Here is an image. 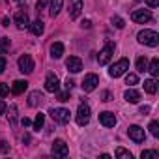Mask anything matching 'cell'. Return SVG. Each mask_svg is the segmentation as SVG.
Here are the masks:
<instances>
[{
	"label": "cell",
	"mask_w": 159,
	"mask_h": 159,
	"mask_svg": "<svg viewBox=\"0 0 159 159\" xmlns=\"http://www.w3.org/2000/svg\"><path fill=\"white\" fill-rule=\"evenodd\" d=\"M137 39H139V43H144L148 47H157L159 45V36H157L155 30H140Z\"/></svg>",
	"instance_id": "6da1fadb"
},
{
	"label": "cell",
	"mask_w": 159,
	"mask_h": 159,
	"mask_svg": "<svg viewBox=\"0 0 159 159\" xmlns=\"http://www.w3.org/2000/svg\"><path fill=\"white\" fill-rule=\"evenodd\" d=\"M127 69H129V60H127V58H122V60H118L114 66H111L109 75H111L112 79H118V77L125 75V73H127Z\"/></svg>",
	"instance_id": "7a4b0ae2"
},
{
	"label": "cell",
	"mask_w": 159,
	"mask_h": 159,
	"mask_svg": "<svg viewBox=\"0 0 159 159\" xmlns=\"http://www.w3.org/2000/svg\"><path fill=\"white\" fill-rule=\"evenodd\" d=\"M112 54H114V43H112V41H107L105 47H103V49L99 51V54H98V62H99V66L109 64L111 58H112Z\"/></svg>",
	"instance_id": "3957f363"
},
{
	"label": "cell",
	"mask_w": 159,
	"mask_h": 159,
	"mask_svg": "<svg viewBox=\"0 0 159 159\" xmlns=\"http://www.w3.org/2000/svg\"><path fill=\"white\" fill-rule=\"evenodd\" d=\"M49 114H51V118H52L54 122H58V124H67L69 118H71V116H69V111H67V109H62V107L51 109Z\"/></svg>",
	"instance_id": "277c9868"
},
{
	"label": "cell",
	"mask_w": 159,
	"mask_h": 159,
	"mask_svg": "<svg viewBox=\"0 0 159 159\" xmlns=\"http://www.w3.org/2000/svg\"><path fill=\"white\" fill-rule=\"evenodd\" d=\"M98 84H99V77L96 73H88L81 86H83V92H94L98 88Z\"/></svg>",
	"instance_id": "5b68a950"
},
{
	"label": "cell",
	"mask_w": 159,
	"mask_h": 159,
	"mask_svg": "<svg viewBox=\"0 0 159 159\" xmlns=\"http://www.w3.org/2000/svg\"><path fill=\"white\" fill-rule=\"evenodd\" d=\"M17 66H19V71L21 73H32L34 71V58L30 56V54H23L21 58H19V62H17Z\"/></svg>",
	"instance_id": "8992f818"
},
{
	"label": "cell",
	"mask_w": 159,
	"mask_h": 159,
	"mask_svg": "<svg viewBox=\"0 0 159 159\" xmlns=\"http://www.w3.org/2000/svg\"><path fill=\"white\" fill-rule=\"evenodd\" d=\"M127 135H129V139H131L133 142H137V144L144 142V139H146V133H144V129H142L140 125H129V127H127Z\"/></svg>",
	"instance_id": "52a82bcc"
},
{
	"label": "cell",
	"mask_w": 159,
	"mask_h": 159,
	"mask_svg": "<svg viewBox=\"0 0 159 159\" xmlns=\"http://www.w3.org/2000/svg\"><path fill=\"white\" fill-rule=\"evenodd\" d=\"M90 114H92V112H90V107H88V105H84V103L79 105V109H77V124L81 125V127L86 125V124L90 122Z\"/></svg>",
	"instance_id": "ba28073f"
},
{
	"label": "cell",
	"mask_w": 159,
	"mask_h": 159,
	"mask_svg": "<svg viewBox=\"0 0 159 159\" xmlns=\"http://www.w3.org/2000/svg\"><path fill=\"white\" fill-rule=\"evenodd\" d=\"M51 152H52V155H54V157H66V155L69 153V150H67V144H66L62 139H56V140L52 142V148H51Z\"/></svg>",
	"instance_id": "9c48e42d"
},
{
	"label": "cell",
	"mask_w": 159,
	"mask_h": 159,
	"mask_svg": "<svg viewBox=\"0 0 159 159\" xmlns=\"http://www.w3.org/2000/svg\"><path fill=\"white\" fill-rule=\"evenodd\" d=\"M45 90L51 92V94H56L60 90V81H58V77L54 73H49L47 79H45Z\"/></svg>",
	"instance_id": "30bf717a"
},
{
	"label": "cell",
	"mask_w": 159,
	"mask_h": 159,
	"mask_svg": "<svg viewBox=\"0 0 159 159\" xmlns=\"http://www.w3.org/2000/svg\"><path fill=\"white\" fill-rule=\"evenodd\" d=\"M131 19L135 23H139V25H144V23H150L152 21V13L148 10H135L131 13Z\"/></svg>",
	"instance_id": "8fae6325"
},
{
	"label": "cell",
	"mask_w": 159,
	"mask_h": 159,
	"mask_svg": "<svg viewBox=\"0 0 159 159\" xmlns=\"http://www.w3.org/2000/svg\"><path fill=\"white\" fill-rule=\"evenodd\" d=\"M66 67H67V71H71V73H79L83 69V60L79 58V56H69L67 60H66Z\"/></svg>",
	"instance_id": "7c38bea8"
},
{
	"label": "cell",
	"mask_w": 159,
	"mask_h": 159,
	"mask_svg": "<svg viewBox=\"0 0 159 159\" xmlns=\"http://www.w3.org/2000/svg\"><path fill=\"white\" fill-rule=\"evenodd\" d=\"M13 23H15V26H17L19 30L30 28V19H28V15H26L25 11H17V13H15V19H13Z\"/></svg>",
	"instance_id": "4fadbf2b"
},
{
	"label": "cell",
	"mask_w": 159,
	"mask_h": 159,
	"mask_svg": "<svg viewBox=\"0 0 159 159\" xmlns=\"http://www.w3.org/2000/svg\"><path fill=\"white\" fill-rule=\"evenodd\" d=\"M99 124L105 125V127H114V125H116V116H114V112H109V111L101 112V114H99Z\"/></svg>",
	"instance_id": "5bb4252c"
},
{
	"label": "cell",
	"mask_w": 159,
	"mask_h": 159,
	"mask_svg": "<svg viewBox=\"0 0 159 159\" xmlns=\"http://www.w3.org/2000/svg\"><path fill=\"white\" fill-rule=\"evenodd\" d=\"M83 11V0H69V19H77Z\"/></svg>",
	"instance_id": "9a60e30c"
},
{
	"label": "cell",
	"mask_w": 159,
	"mask_h": 159,
	"mask_svg": "<svg viewBox=\"0 0 159 159\" xmlns=\"http://www.w3.org/2000/svg\"><path fill=\"white\" fill-rule=\"evenodd\" d=\"M62 6H64V0H49V15L52 19L58 17V13L62 11Z\"/></svg>",
	"instance_id": "2e32d148"
},
{
	"label": "cell",
	"mask_w": 159,
	"mask_h": 159,
	"mask_svg": "<svg viewBox=\"0 0 159 159\" xmlns=\"http://www.w3.org/2000/svg\"><path fill=\"white\" fill-rule=\"evenodd\" d=\"M26 88H28V83H26V81H21V79H19V81H15V83L11 84V92H13L15 96L25 94V92H26Z\"/></svg>",
	"instance_id": "e0dca14e"
},
{
	"label": "cell",
	"mask_w": 159,
	"mask_h": 159,
	"mask_svg": "<svg viewBox=\"0 0 159 159\" xmlns=\"http://www.w3.org/2000/svg\"><path fill=\"white\" fill-rule=\"evenodd\" d=\"M124 98H125L127 103H139L140 101V92H137L135 88H127L125 94H124Z\"/></svg>",
	"instance_id": "ac0fdd59"
},
{
	"label": "cell",
	"mask_w": 159,
	"mask_h": 159,
	"mask_svg": "<svg viewBox=\"0 0 159 159\" xmlns=\"http://www.w3.org/2000/svg\"><path fill=\"white\" fill-rule=\"evenodd\" d=\"M41 101H43V94H41L39 90H34V92L28 94V105H30V107H38Z\"/></svg>",
	"instance_id": "d6986e66"
},
{
	"label": "cell",
	"mask_w": 159,
	"mask_h": 159,
	"mask_svg": "<svg viewBox=\"0 0 159 159\" xmlns=\"http://www.w3.org/2000/svg\"><path fill=\"white\" fill-rule=\"evenodd\" d=\"M62 54H64V43H60V41L52 43L51 45V56L54 60H58V58H62Z\"/></svg>",
	"instance_id": "ffe728a7"
},
{
	"label": "cell",
	"mask_w": 159,
	"mask_h": 159,
	"mask_svg": "<svg viewBox=\"0 0 159 159\" xmlns=\"http://www.w3.org/2000/svg\"><path fill=\"white\" fill-rule=\"evenodd\" d=\"M30 30H32V34H34V36H41V34L45 32V25H43V21H41V19H38V21L30 23Z\"/></svg>",
	"instance_id": "44dd1931"
},
{
	"label": "cell",
	"mask_w": 159,
	"mask_h": 159,
	"mask_svg": "<svg viewBox=\"0 0 159 159\" xmlns=\"http://www.w3.org/2000/svg\"><path fill=\"white\" fill-rule=\"evenodd\" d=\"M144 90L148 94H152V96L157 92V81H155V79H148V81H144Z\"/></svg>",
	"instance_id": "7402d4cb"
},
{
	"label": "cell",
	"mask_w": 159,
	"mask_h": 159,
	"mask_svg": "<svg viewBox=\"0 0 159 159\" xmlns=\"http://www.w3.org/2000/svg\"><path fill=\"white\" fill-rule=\"evenodd\" d=\"M148 71H150L153 77H157V75H159V58H153V60L150 62V66H148Z\"/></svg>",
	"instance_id": "603a6c76"
},
{
	"label": "cell",
	"mask_w": 159,
	"mask_h": 159,
	"mask_svg": "<svg viewBox=\"0 0 159 159\" xmlns=\"http://www.w3.org/2000/svg\"><path fill=\"white\" fill-rule=\"evenodd\" d=\"M10 45H11L10 38H2V39H0V54H6L10 51Z\"/></svg>",
	"instance_id": "cb8c5ba5"
},
{
	"label": "cell",
	"mask_w": 159,
	"mask_h": 159,
	"mask_svg": "<svg viewBox=\"0 0 159 159\" xmlns=\"http://www.w3.org/2000/svg\"><path fill=\"white\" fill-rule=\"evenodd\" d=\"M137 69L142 71V73L148 69V60H146V56H139V58H137Z\"/></svg>",
	"instance_id": "d4e9b609"
},
{
	"label": "cell",
	"mask_w": 159,
	"mask_h": 159,
	"mask_svg": "<svg viewBox=\"0 0 159 159\" xmlns=\"http://www.w3.org/2000/svg\"><path fill=\"white\" fill-rule=\"evenodd\" d=\"M43 124H45V114H41V112H39V114L36 116V120H34V129H36V131H39V129L43 127Z\"/></svg>",
	"instance_id": "484cf974"
},
{
	"label": "cell",
	"mask_w": 159,
	"mask_h": 159,
	"mask_svg": "<svg viewBox=\"0 0 159 159\" xmlns=\"http://www.w3.org/2000/svg\"><path fill=\"white\" fill-rule=\"evenodd\" d=\"M116 157H118V159H133L131 152H127V150H124V148H116Z\"/></svg>",
	"instance_id": "4316f807"
},
{
	"label": "cell",
	"mask_w": 159,
	"mask_h": 159,
	"mask_svg": "<svg viewBox=\"0 0 159 159\" xmlns=\"http://www.w3.org/2000/svg\"><path fill=\"white\" fill-rule=\"evenodd\" d=\"M137 83H139V77H137L135 73H127V75H125V84L133 86V84H137Z\"/></svg>",
	"instance_id": "83f0119b"
},
{
	"label": "cell",
	"mask_w": 159,
	"mask_h": 159,
	"mask_svg": "<svg viewBox=\"0 0 159 159\" xmlns=\"http://www.w3.org/2000/svg\"><path fill=\"white\" fill-rule=\"evenodd\" d=\"M140 157H142V159H157L159 153H157V152H152V150H144V152L140 153Z\"/></svg>",
	"instance_id": "f1b7e54d"
},
{
	"label": "cell",
	"mask_w": 159,
	"mask_h": 159,
	"mask_svg": "<svg viewBox=\"0 0 159 159\" xmlns=\"http://www.w3.org/2000/svg\"><path fill=\"white\" fill-rule=\"evenodd\" d=\"M15 122H17V107L11 105V107H10V124L15 125Z\"/></svg>",
	"instance_id": "f546056e"
},
{
	"label": "cell",
	"mask_w": 159,
	"mask_h": 159,
	"mask_svg": "<svg viewBox=\"0 0 159 159\" xmlns=\"http://www.w3.org/2000/svg\"><path fill=\"white\" fill-rule=\"evenodd\" d=\"M148 129H150V133H152L153 137H159V124H157L155 120L150 122V127H148Z\"/></svg>",
	"instance_id": "4dcf8cb0"
},
{
	"label": "cell",
	"mask_w": 159,
	"mask_h": 159,
	"mask_svg": "<svg viewBox=\"0 0 159 159\" xmlns=\"http://www.w3.org/2000/svg\"><path fill=\"white\" fill-rule=\"evenodd\" d=\"M112 25H114L116 28H124V26H125L124 19H122V17H118V15H114V17H112Z\"/></svg>",
	"instance_id": "1f68e13d"
},
{
	"label": "cell",
	"mask_w": 159,
	"mask_h": 159,
	"mask_svg": "<svg viewBox=\"0 0 159 159\" xmlns=\"http://www.w3.org/2000/svg\"><path fill=\"white\" fill-rule=\"evenodd\" d=\"M58 94V101H69V90H66V92H56Z\"/></svg>",
	"instance_id": "d6a6232c"
},
{
	"label": "cell",
	"mask_w": 159,
	"mask_h": 159,
	"mask_svg": "<svg viewBox=\"0 0 159 159\" xmlns=\"http://www.w3.org/2000/svg\"><path fill=\"white\" fill-rule=\"evenodd\" d=\"M8 94H10V88H8V84L2 83V84H0V98H6Z\"/></svg>",
	"instance_id": "836d02e7"
},
{
	"label": "cell",
	"mask_w": 159,
	"mask_h": 159,
	"mask_svg": "<svg viewBox=\"0 0 159 159\" xmlns=\"http://www.w3.org/2000/svg\"><path fill=\"white\" fill-rule=\"evenodd\" d=\"M0 152H2V153H8L10 152V146H8L6 140H0Z\"/></svg>",
	"instance_id": "e575fe53"
},
{
	"label": "cell",
	"mask_w": 159,
	"mask_h": 159,
	"mask_svg": "<svg viewBox=\"0 0 159 159\" xmlns=\"http://www.w3.org/2000/svg\"><path fill=\"white\" fill-rule=\"evenodd\" d=\"M47 4H49V0H38V11H41V10H45L47 8Z\"/></svg>",
	"instance_id": "d590c367"
},
{
	"label": "cell",
	"mask_w": 159,
	"mask_h": 159,
	"mask_svg": "<svg viewBox=\"0 0 159 159\" xmlns=\"http://www.w3.org/2000/svg\"><path fill=\"white\" fill-rule=\"evenodd\" d=\"M146 2V6H150V8H157L159 6V0H144Z\"/></svg>",
	"instance_id": "8d00e7d4"
},
{
	"label": "cell",
	"mask_w": 159,
	"mask_h": 159,
	"mask_svg": "<svg viewBox=\"0 0 159 159\" xmlns=\"http://www.w3.org/2000/svg\"><path fill=\"white\" fill-rule=\"evenodd\" d=\"M4 69H6V58L0 56V73H4Z\"/></svg>",
	"instance_id": "74e56055"
},
{
	"label": "cell",
	"mask_w": 159,
	"mask_h": 159,
	"mask_svg": "<svg viewBox=\"0 0 159 159\" xmlns=\"http://www.w3.org/2000/svg\"><path fill=\"white\" fill-rule=\"evenodd\" d=\"M30 124H32V122H30V118H26V116H25V118H21V125H23V127H28Z\"/></svg>",
	"instance_id": "f35d334b"
},
{
	"label": "cell",
	"mask_w": 159,
	"mask_h": 159,
	"mask_svg": "<svg viewBox=\"0 0 159 159\" xmlns=\"http://www.w3.org/2000/svg\"><path fill=\"white\" fill-rule=\"evenodd\" d=\"M73 86H75V83L71 81V79H67V81H66V88H67V90H71Z\"/></svg>",
	"instance_id": "ab89813d"
},
{
	"label": "cell",
	"mask_w": 159,
	"mask_h": 159,
	"mask_svg": "<svg viewBox=\"0 0 159 159\" xmlns=\"http://www.w3.org/2000/svg\"><path fill=\"white\" fill-rule=\"evenodd\" d=\"M4 111H6V103H4L2 99H0V116L4 114Z\"/></svg>",
	"instance_id": "60d3db41"
},
{
	"label": "cell",
	"mask_w": 159,
	"mask_h": 159,
	"mask_svg": "<svg viewBox=\"0 0 159 159\" xmlns=\"http://www.w3.org/2000/svg\"><path fill=\"white\" fill-rule=\"evenodd\" d=\"M2 25H4V26H10V17H4V19H2Z\"/></svg>",
	"instance_id": "b9f144b4"
},
{
	"label": "cell",
	"mask_w": 159,
	"mask_h": 159,
	"mask_svg": "<svg viewBox=\"0 0 159 159\" xmlns=\"http://www.w3.org/2000/svg\"><path fill=\"white\" fill-rule=\"evenodd\" d=\"M83 26H84V28H90V26H92V23H90V21H83Z\"/></svg>",
	"instance_id": "7bdbcfd3"
},
{
	"label": "cell",
	"mask_w": 159,
	"mask_h": 159,
	"mask_svg": "<svg viewBox=\"0 0 159 159\" xmlns=\"http://www.w3.org/2000/svg\"><path fill=\"white\" fill-rule=\"evenodd\" d=\"M148 111H150V107H140V112H142V114H144V112H148Z\"/></svg>",
	"instance_id": "ee69618b"
},
{
	"label": "cell",
	"mask_w": 159,
	"mask_h": 159,
	"mask_svg": "<svg viewBox=\"0 0 159 159\" xmlns=\"http://www.w3.org/2000/svg\"><path fill=\"white\" fill-rule=\"evenodd\" d=\"M17 2H19V0H17Z\"/></svg>",
	"instance_id": "f6af8a7d"
}]
</instances>
